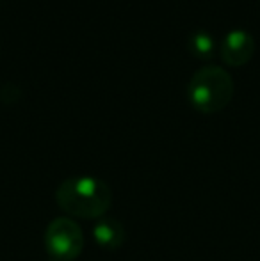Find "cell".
Segmentation results:
<instances>
[{"label":"cell","instance_id":"cell-2","mask_svg":"<svg viewBox=\"0 0 260 261\" xmlns=\"http://www.w3.org/2000/svg\"><path fill=\"white\" fill-rule=\"evenodd\" d=\"M187 98L201 114L223 110L233 98V79L225 68L208 64L195 71L187 84Z\"/></svg>","mask_w":260,"mask_h":261},{"label":"cell","instance_id":"cell-5","mask_svg":"<svg viewBox=\"0 0 260 261\" xmlns=\"http://www.w3.org/2000/svg\"><path fill=\"white\" fill-rule=\"evenodd\" d=\"M125 227L116 217H100L93 226V238L97 245H100L105 251H116L125 242Z\"/></svg>","mask_w":260,"mask_h":261},{"label":"cell","instance_id":"cell-3","mask_svg":"<svg viewBox=\"0 0 260 261\" xmlns=\"http://www.w3.org/2000/svg\"><path fill=\"white\" fill-rule=\"evenodd\" d=\"M84 249V233L69 217H57L45 229V251L52 261H75Z\"/></svg>","mask_w":260,"mask_h":261},{"label":"cell","instance_id":"cell-1","mask_svg":"<svg viewBox=\"0 0 260 261\" xmlns=\"http://www.w3.org/2000/svg\"><path fill=\"white\" fill-rule=\"evenodd\" d=\"M56 203L69 219H100L112 204V190L94 176H73L57 187Z\"/></svg>","mask_w":260,"mask_h":261},{"label":"cell","instance_id":"cell-6","mask_svg":"<svg viewBox=\"0 0 260 261\" xmlns=\"http://www.w3.org/2000/svg\"><path fill=\"white\" fill-rule=\"evenodd\" d=\"M187 46L191 54L198 59H210L214 55V38L205 29H198L187 39Z\"/></svg>","mask_w":260,"mask_h":261},{"label":"cell","instance_id":"cell-4","mask_svg":"<svg viewBox=\"0 0 260 261\" xmlns=\"http://www.w3.org/2000/svg\"><path fill=\"white\" fill-rule=\"evenodd\" d=\"M255 50H257V41L250 32L244 29H232L223 38L219 52L226 64L239 68L253 57Z\"/></svg>","mask_w":260,"mask_h":261}]
</instances>
